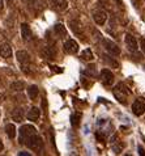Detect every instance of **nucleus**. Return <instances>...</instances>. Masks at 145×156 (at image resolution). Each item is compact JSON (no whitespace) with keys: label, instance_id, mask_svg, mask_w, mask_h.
<instances>
[{"label":"nucleus","instance_id":"nucleus-1","mask_svg":"<svg viewBox=\"0 0 145 156\" xmlns=\"http://www.w3.org/2000/svg\"><path fill=\"white\" fill-rule=\"evenodd\" d=\"M113 92H114V96L116 97V100L119 102H122V104H127V97L131 94V90L127 88L123 83H119L114 88Z\"/></svg>","mask_w":145,"mask_h":156},{"label":"nucleus","instance_id":"nucleus-2","mask_svg":"<svg viewBox=\"0 0 145 156\" xmlns=\"http://www.w3.org/2000/svg\"><path fill=\"white\" fill-rule=\"evenodd\" d=\"M25 144H26L28 148H30L32 151L38 152V151H42V148H43V139H42L37 133H34L33 135H30L28 138V140L25 142Z\"/></svg>","mask_w":145,"mask_h":156},{"label":"nucleus","instance_id":"nucleus-3","mask_svg":"<svg viewBox=\"0 0 145 156\" xmlns=\"http://www.w3.org/2000/svg\"><path fill=\"white\" fill-rule=\"evenodd\" d=\"M34 133H35V127L32 126V125H24V126H21V129L19 130V143L20 144H25L28 138L33 135Z\"/></svg>","mask_w":145,"mask_h":156},{"label":"nucleus","instance_id":"nucleus-4","mask_svg":"<svg viewBox=\"0 0 145 156\" xmlns=\"http://www.w3.org/2000/svg\"><path fill=\"white\" fill-rule=\"evenodd\" d=\"M16 58L20 62L24 72L28 73L29 72V63H30V55L28 54V51H24V50L17 51V53H16Z\"/></svg>","mask_w":145,"mask_h":156},{"label":"nucleus","instance_id":"nucleus-5","mask_svg":"<svg viewBox=\"0 0 145 156\" xmlns=\"http://www.w3.org/2000/svg\"><path fill=\"white\" fill-rule=\"evenodd\" d=\"M102 45L106 49L109 54H111L113 57H118L119 54H120V49L118 47V45L115 42H113L111 40H107V38H103L102 40Z\"/></svg>","mask_w":145,"mask_h":156},{"label":"nucleus","instance_id":"nucleus-6","mask_svg":"<svg viewBox=\"0 0 145 156\" xmlns=\"http://www.w3.org/2000/svg\"><path fill=\"white\" fill-rule=\"evenodd\" d=\"M132 113L135 115H143L145 113V102L143 98L135 100L132 104Z\"/></svg>","mask_w":145,"mask_h":156},{"label":"nucleus","instance_id":"nucleus-7","mask_svg":"<svg viewBox=\"0 0 145 156\" xmlns=\"http://www.w3.org/2000/svg\"><path fill=\"white\" fill-rule=\"evenodd\" d=\"M124 42H126L127 49H128L130 51H132V53H136V51H137V49H139L137 41H136V38L132 36V34H130V33H127V34H126Z\"/></svg>","mask_w":145,"mask_h":156},{"label":"nucleus","instance_id":"nucleus-8","mask_svg":"<svg viewBox=\"0 0 145 156\" xmlns=\"http://www.w3.org/2000/svg\"><path fill=\"white\" fill-rule=\"evenodd\" d=\"M99 77H101V81L103 85H111L114 83V73L110 70H107V68L101 71Z\"/></svg>","mask_w":145,"mask_h":156},{"label":"nucleus","instance_id":"nucleus-9","mask_svg":"<svg viewBox=\"0 0 145 156\" xmlns=\"http://www.w3.org/2000/svg\"><path fill=\"white\" fill-rule=\"evenodd\" d=\"M93 20H94V23L97 25H103L106 23V20H107V15H106V12L103 9H97L93 12Z\"/></svg>","mask_w":145,"mask_h":156},{"label":"nucleus","instance_id":"nucleus-10","mask_svg":"<svg viewBox=\"0 0 145 156\" xmlns=\"http://www.w3.org/2000/svg\"><path fill=\"white\" fill-rule=\"evenodd\" d=\"M64 50L68 54H76L79 51V43L75 40H71L69 38V40H67L64 42Z\"/></svg>","mask_w":145,"mask_h":156},{"label":"nucleus","instance_id":"nucleus-11","mask_svg":"<svg viewBox=\"0 0 145 156\" xmlns=\"http://www.w3.org/2000/svg\"><path fill=\"white\" fill-rule=\"evenodd\" d=\"M21 36H22V40L25 42L33 40V32H32L30 27H29V24H26V23L21 24Z\"/></svg>","mask_w":145,"mask_h":156},{"label":"nucleus","instance_id":"nucleus-12","mask_svg":"<svg viewBox=\"0 0 145 156\" xmlns=\"http://www.w3.org/2000/svg\"><path fill=\"white\" fill-rule=\"evenodd\" d=\"M11 117L15 122H22L24 118H25V110L22 108H16L15 110H12Z\"/></svg>","mask_w":145,"mask_h":156},{"label":"nucleus","instance_id":"nucleus-13","mask_svg":"<svg viewBox=\"0 0 145 156\" xmlns=\"http://www.w3.org/2000/svg\"><path fill=\"white\" fill-rule=\"evenodd\" d=\"M28 119L29 121H33V122H38V119H39V117H41V109L39 108H37V106H33L30 110L28 112Z\"/></svg>","mask_w":145,"mask_h":156},{"label":"nucleus","instance_id":"nucleus-14","mask_svg":"<svg viewBox=\"0 0 145 156\" xmlns=\"http://www.w3.org/2000/svg\"><path fill=\"white\" fill-rule=\"evenodd\" d=\"M0 55H2L3 58H5V59L12 57V47H11V45L8 42H4V43L0 45Z\"/></svg>","mask_w":145,"mask_h":156},{"label":"nucleus","instance_id":"nucleus-15","mask_svg":"<svg viewBox=\"0 0 145 156\" xmlns=\"http://www.w3.org/2000/svg\"><path fill=\"white\" fill-rule=\"evenodd\" d=\"M54 33L55 36H56L58 38H60V40H63V38L67 37V29L63 24H56L54 27Z\"/></svg>","mask_w":145,"mask_h":156},{"label":"nucleus","instance_id":"nucleus-16","mask_svg":"<svg viewBox=\"0 0 145 156\" xmlns=\"http://www.w3.org/2000/svg\"><path fill=\"white\" fill-rule=\"evenodd\" d=\"M51 5L58 11H66L68 7L67 0H51Z\"/></svg>","mask_w":145,"mask_h":156},{"label":"nucleus","instance_id":"nucleus-17","mask_svg":"<svg viewBox=\"0 0 145 156\" xmlns=\"http://www.w3.org/2000/svg\"><path fill=\"white\" fill-rule=\"evenodd\" d=\"M38 94H39V88H38L37 85H30L28 87V96L30 100H35L38 97Z\"/></svg>","mask_w":145,"mask_h":156},{"label":"nucleus","instance_id":"nucleus-18","mask_svg":"<svg viewBox=\"0 0 145 156\" xmlns=\"http://www.w3.org/2000/svg\"><path fill=\"white\" fill-rule=\"evenodd\" d=\"M69 27H71V29L73 30L76 34H77V36H80V34H81V37H84V33H83V30H81V28L79 29V27H80L79 21H76V20L69 21Z\"/></svg>","mask_w":145,"mask_h":156},{"label":"nucleus","instance_id":"nucleus-19","mask_svg":"<svg viewBox=\"0 0 145 156\" xmlns=\"http://www.w3.org/2000/svg\"><path fill=\"white\" fill-rule=\"evenodd\" d=\"M5 133L8 138H11V139H13V138L16 136V126L13 123H8L5 126Z\"/></svg>","mask_w":145,"mask_h":156},{"label":"nucleus","instance_id":"nucleus-20","mask_svg":"<svg viewBox=\"0 0 145 156\" xmlns=\"http://www.w3.org/2000/svg\"><path fill=\"white\" fill-rule=\"evenodd\" d=\"M25 88V83L24 81H13L11 84V89L15 90V92H21Z\"/></svg>","mask_w":145,"mask_h":156},{"label":"nucleus","instance_id":"nucleus-21","mask_svg":"<svg viewBox=\"0 0 145 156\" xmlns=\"http://www.w3.org/2000/svg\"><path fill=\"white\" fill-rule=\"evenodd\" d=\"M81 58H83L84 60H93V59H94L90 49H85L83 53H81Z\"/></svg>","mask_w":145,"mask_h":156},{"label":"nucleus","instance_id":"nucleus-22","mask_svg":"<svg viewBox=\"0 0 145 156\" xmlns=\"http://www.w3.org/2000/svg\"><path fill=\"white\" fill-rule=\"evenodd\" d=\"M105 62L109 64V66H111L113 68H118L119 67V63L116 62V60H114L113 58H110V57H106L105 55Z\"/></svg>","mask_w":145,"mask_h":156},{"label":"nucleus","instance_id":"nucleus-23","mask_svg":"<svg viewBox=\"0 0 145 156\" xmlns=\"http://www.w3.org/2000/svg\"><path fill=\"white\" fill-rule=\"evenodd\" d=\"M77 117L79 115H76V114H73L71 117V119H72V125H73V126H77Z\"/></svg>","mask_w":145,"mask_h":156},{"label":"nucleus","instance_id":"nucleus-24","mask_svg":"<svg viewBox=\"0 0 145 156\" xmlns=\"http://www.w3.org/2000/svg\"><path fill=\"white\" fill-rule=\"evenodd\" d=\"M140 43H141V49H143V51L145 53V38H141V41H140Z\"/></svg>","mask_w":145,"mask_h":156},{"label":"nucleus","instance_id":"nucleus-25","mask_svg":"<svg viewBox=\"0 0 145 156\" xmlns=\"http://www.w3.org/2000/svg\"><path fill=\"white\" fill-rule=\"evenodd\" d=\"M139 154L140 155H145V150L143 148V147H139Z\"/></svg>","mask_w":145,"mask_h":156},{"label":"nucleus","instance_id":"nucleus-26","mask_svg":"<svg viewBox=\"0 0 145 156\" xmlns=\"http://www.w3.org/2000/svg\"><path fill=\"white\" fill-rule=\"evenodd\" d=\"M4 150V144H3V142H2V139H0V152Z\"/></svg>","mask_w":145,"mask_h":156},{"label":"nucleus","instance_id":"nucleus-27","mask_svg":"<svg viewBox=\"0 0 145 156\" xmlns=\"http://www.w3.org/2000/svg\"><path fill=\"white\" fill-rule=\"evenodd\" d=\"M4 8V0H0V11Z\"/></svg>","mask_w":145,"mask_h":156},{"label":"nucleus","instance_id":"nucleus-28","mask_svg":"<svg viewBox=\"0 0 145 156\" xmlns=\"http://www.w3.org/2000/svg\"><path fill=\"white\" fill-rule=\"evenodd\" d=\"M19 155H20V156H26V155H28V156H30V154H29V152H20Z\"/></svg>","mask_w":145,"mask_h":156},{"label":"nucleus","instance_id":"nucleus-29","mask_svg":"<svg viewBox=\"0 0 145 156\" xmlns=\"http://www.w3.org/2000/svg\"><path fill=\"white\" fill-rule=\"evenodd\" d=\"M5 2H7V4H8V5H11V4L13 3V0H5Z\"/></svg>","mask_w":145,"mask_h":156},{"label":"nucleus","instance_id":"nucleus-30","mask_svg":"<svg viewBox=\"0 0 145 156\" xmlns=\"http://www.w3.org/2000/svg\"><path fill=\"white\" fill-rule=\"evenodd\" d=\"M3 100H4V94L0 93V101H3Z\"/></svg>","mask_w":145,"mask_h":156},{"label":"nucleus","instance_id":"nucleus-31","mask_svg":"<svg viewBox=\"0 0 145 156\" xmlns=\"http://www.w3.org/2000/svg\"><path fill=\"white\" fill-rule=\"evenodd\" d=\"M115 2H116V3H119V4H120V3H122V0H115Z\"/></svg>","mask_w":145,"mask_h":156}]
</instances>
